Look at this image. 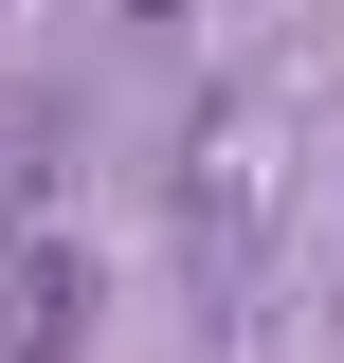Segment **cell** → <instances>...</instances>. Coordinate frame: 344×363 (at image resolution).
<instances>
[{"label": "cell", "instance_id": "cell-3", "mask_svg": "<svg viewBox=\"0 0 344 363\" xmlns=\"http://www.w3.org/2000/svg\"><path fill=\"white\" fill-rule=\"evenodd\" d=\"M127 18H181V0H127Z\"/></svg>", "mask_w": 344, "mask_h": 363}, {"label": "cell", "instance_id": "cell-2", "mask_svg": "<svg viewBox=\"0 0 344 363\" xmlns=\"http://www.w3.org/2000/svg\"><path fill=\"white\" fill-rule=\"evenodd\" d=\"M0 363H91V255H73V218H0Z\"/></svg>", "mask_w": 344, "mask_h": 363}, {"label": "cell", "instance_id": "cell-1", "mask_svg": "<svg viewBox=\"0 0 344 363\" xmlns=\"http://www.w3.org/2000/svg\"><path fill=\"white\" fill-rule=\"evenodd\" d=\"M272 236H290V109H272V91H217L200 145H181V255H200L217 327H254Z\"/></svg>", "mask_w": 344, "mask_h": 363}]
</instances>
